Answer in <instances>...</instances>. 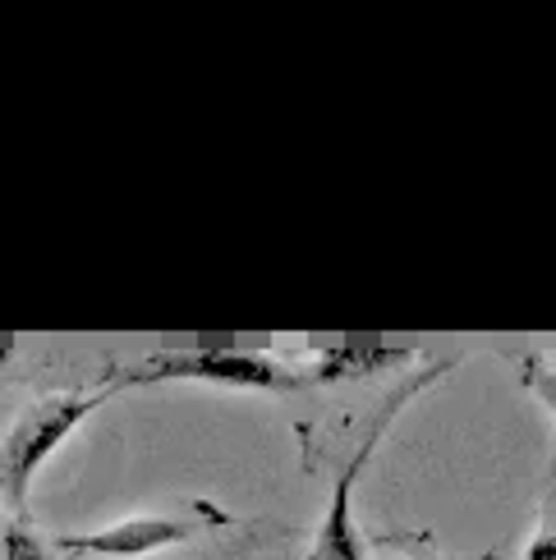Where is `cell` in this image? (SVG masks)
<instances>
[{"label":"cell","mask_w":556,"mask_h":560,"mask_svg":"<svg viewBox=\"0 0 556 560\" xmlns=\"http://www.w3.org/2000/svg\"><path fill=\"white\" fill-rule=\"evenodd\" d=\"M111 390H115V382L111 386H97V390H60V395H46V400H37L5 432V441H0V501L14 510V520L28 515V487H33L37 469L60 451V441L74 432L83 418H92V413L106 405Z\"/></svg>","instance_id":"1"},{"label":"cell","mask_w":556,"mask_h":560,"mask_svg":"<svg viewBox=\"0 0 556 560\" xmlns=\"http://www.w3.org/2000/svg\"><path fill=\"white\" fill-rule=\"evenodd\" d=\"M157 382H207L225 390H304L309 377L290 354L263 349H166L148 354L134 372H120L115 386H157Z\"/></svg>","instance_id":"2"},{"label":"cell","mask_w":556,"mask_h":560,"mask_svg":"<svg viewBox=\"0 0 556 560\" xmlns=\"http://www.w3.org/2000/svg\"><path fill=\"white\" fill-rule=\"evenodd\" d=\"M447 368H451V363H432L428 372L409 377L401 390H391L386 400H382L378 418L368 423V432H363V441H359V451L350 455L345 474L336 478V492H332V505H327V520H322V528H317V542H313L309 560H363V542H359V528H355V487H359V474L368 469V459H373V451H378V441L386 436V428L396 423L401 405L414 400V395H419L424 386H432Z\"/></svg>","instance_id":"3"},{"label":"cell","mask_w":556,"mask_h":560,"mask_svg":"<svg viewBox=\"0 0 556 560\" xmlns=\"http://www.w3.org/2000/svg\"><path fill=\"white\" fill-rule=\"evenodd\" d=\"M207 524H225V515H134L106 524L97 533H60L56 547L65 556H106V560H138L161 547H179L198 538Z\"/></svg>","instance_id":"4"},{"label":"cell","mask_w":556,"mask_h":560,"mask_svg":"<svg viewBox=\"0 0 556 560\" xmlns=\"http://www.w3.org/2000/svg\"><path fill=\"white\" fill-rule=\"evenodd\" d=\"M304 368L309 386H336V382H363L382 368H401L414 363L419 349L405 345H327V349H309V354H290Z\"/></svg>","instance_id":"5"},{"label":"cell","mask_w":556,"mask_h":560,"mask_svg":"<svg viewBox=\"0 0 556 560\" xmlns=\"http://www.w3.org/2000/svg\"><path fill=\"white\" fill-rule=\"evenodd\" d=\"M0 560H56V551L28 528V520H14L0 528Z\"/></svg>","instance_id":"6"},{"label":"cell","mask_w":556,"mask_h":560,"mask_svg":"<svg viewBox=\"0 0 556 560\" xmlns=\"http://www.w3.org/2000/svg\"><path fill=\"white\" fill-rule=\"evenodd\" d=\"M516 363H520V382L534 390L538 400L547 405V413L556 418V368H552L543 354H520Z\"/></svg>","instance_id":"7"},{"label":"cell","mask_w":556,"mask_h":560,"mask_svg":"<svg viewBox=\"0 0 556 560\" xmlns=\"http://www.w3.org/2000/svg\"><path fill=\"white\" fill-rule=\"evenodd\" d=\"M524 560H556V492L547 497L543 524H538V533H534V542L524 547Z\"/></svg>","instance_id":"8"},{"label":"cell","mask_w":556,"mask_h":560,"mask_svg":"<svg viewBox=\"0 0 556 560\" xmlns=\"http://www.w3.org/2000/svg\"><path fill=\"white\" fill-rule=\"evenodd\" d=\"M10 359V345H0V363H5Z\"/></svg>","instance_id":"9"},{"label":"cell","mask_w":556,"mask_h":560,"mask_svg":"<svg viewBox=\"0 0 556 560\" xmlns=\"http://www.w3.org/2000/svg\"><path fill=\"white\" fill-rule=\"evenodd\" d=\"M483 560H497V556H483Z\"/></svg>","instance_id":"10"}]
</instances>
